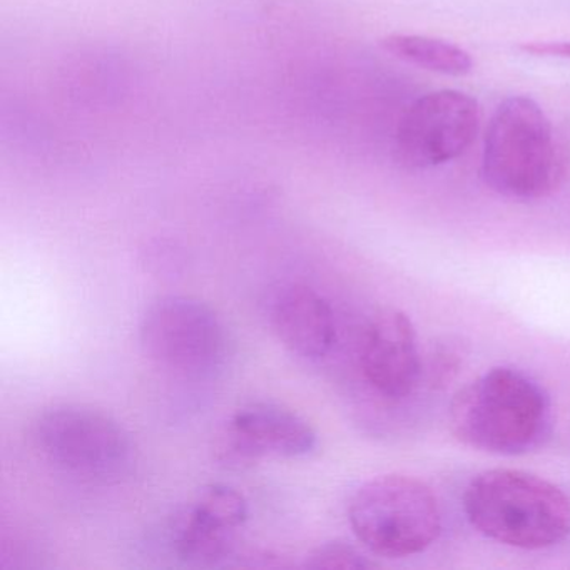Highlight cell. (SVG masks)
<instances>
[{
	"mask_svg": "<svg viewBox=\"0 0 570 570\" xmlns=\"http://www.w3.org/2000/svg\"><path fill=\"white\" fill-rule=\"evenodd\" d=\"M272 325L279 342L305 360H322L332 352L336 340L332 306L315 289L289 285L276 295Z\"/></svg>",
	"mask_w": 570,
	"mask_h": 570,
	"instance_id": "cell-10",
	"label": "cell"
},
{
	"mask_svg": "<svg viewBox=\"0 0 570 570\" xmlns=\"http://www.w3.org/2000/svg\"><path fill=\"white\" fill-rule=\"evenodd\" d=\"M482 178L497 195L537 202L559 185L556 136L543 109L527 96L500 102L487 129Z\"/></svg>",
	"mask_w": 570,
	"mask_h": 570,
	"instance_id": "cell-3",
	"label": "cell"
},
{
	"mask_svg": "<svg viewBox=\"0 0 570 570\" xmlns=\"http://www.w3.org/2000/svg\"><path fill=\"white\" fill-rule=\"evenodd\" d=\"M32 445L42 460L85 480L109 482L129 472L135 443L112 416L82 405H58L32 423Z\"/></svg>",
	"mask_w": 570,
	"mask_h": 570,
	"instance_id": "cell-5",
	"label": "cell"
},
{
	"mask_svg": "<svg viewBox=\"0 0 570 570\" xmlns=\"http://www.w3.org/2000/svg\"><path fill=\"white\" fill-rule=\"evenodd\" d=\"M520 51L532 56H546V58L570 59V42H525L519 46Z\"/></svg>",
	"mask_w": 570,
	"mask_h": 570,
	"instance_id": "cell-15",
	"label": "cell"
},
{
	"mask_svg": "<svg viewBox=\"0 0 570 570\" xmlns=\"http://www.w3.org/2000/svg\"><path fill=\"white\" fill-rule=\"evenodd\" d=\"M139 343L149 362L183 379H208L225 365L228 336L215 309L191 296L169 295L146 308Z\"/></svg>",
	"mask_w": 570,
	"mask_h": 570,
	"instance_id": "cell-6",
	"label": "cell"
},
{
	"mask_svg": "<svg viewBox=\"0 0 570 570\" xmlns=\"http://www.w3.org/2000/svg\"><path fill=\"white\" fill-rule=\"evenodd\" d=\"M383 51L400 61L445 76H465L473 59L465 49L443 39L416 35H390L380 41Z\"/></svg>",
	"mask_w": 570,
	"mask_h": 570,
	"instance_id": "cell-12",
	"label": "cell"
},
{
	"mask_svg": "<svg viewBox=\"0 0 570 570\" xmlns=\"http://www.w3.org/2000/svg\"><path fill=\"white\" fill-rule=\"evenodd\" d=\"M465 360V352L460 342L453 338H443L433 343L422 363V382L429 389L445 390L455 382Z\"/></svg>",
	"mask_w": 570,
	"mask_h": 570,
	"instance_id": "cell-13",
	"label": "cell"
},
{
	"mask_svg": "<svg viewBox=\"0 0 570 570\" xmlns=\"http://www.w3.org/2000/svg\"><path fill=\"white\" fill-rule=\"evenodd\" d=\"M449 420L453 435L470 449L523 455L550 435L552 403L532 376L499 366L455 393Z\"/></svg>",
	"mask_w": 570,
	"mask_h": 570,
	"instance_id": "cell-1",
	"label": "cell"
},
{
	"mask_svg": "<svg viewBox=\"0 0 570 570\" xmlns=\"http://www.w3.org/2000/svg\"><path fill=\"white\" fill-rule=\"evenodd\" d=\"M480 126L476 99L455 89L416 99L396 129L400 159L412 168L446 165L465 155Z\"/></svg>",
	"mask_w": 570,
	"mask_h": 570,
	"instance_id": "cell-7",
	"label": "cell"
},
{
	"mask_svg": "<svg viewBox=\"0 0 570 570\" xmlns=\"http://www.w3.org/2000/svg\"><path fill=\"white\" fill-rule=\"evenodd\" d=\"M313 426L293 410L276 403L258 402L233 415L216 445V455L232 469L252 466L263 455L296 459L316 446Z\"/></svg>",
	"mask_w": 570,
	"mask_h": 570,
	"instance_id": "cell-8",
	"label": "cell"
},
{
	"mask_svg": "<svg viewBox=\"0 0 570 570\" xmlns=\"http://www.w3.org/2000/svg\"><path fill=\"white\" fill-rule=\"evenodd\" d=\"M236 530L238 527L196 495L173 517L169 542L179 559L206 566L228 556Z\"/></svg>",
	"mask_w": 570,
	"mask_h": 570,
	"instance_id": "cell-11",
	"label": "cell"
},
{
	"mask_svg": "<svg viewBox=\"0 0 570 570\" xmlns=\"http://www.w3.org/2000/svg\"><path fill=\"white\" fill-rule=\"evenodd\" d=\"M356 539L380 557L425 552L442 532V510L429 485L409 475H380L363 483L348 505Z\"/></svg>",
	"mask_w": 570,
	"mask_h": 570,
	"instance_id": "cell-4",
	"label": "cell"
},
{
	"mask_svg": "<svg viewBox=\"0 0 570 570\" xmlns=\"http://www.w3.org/2000/svg\"><path fill=\"white\" fill-rule=\"evenodd\" d=\"M379 563L345 542H326L306 557L308 569H372Z\"/></svg>",
	"mask_w": 570,
	"mask_h": 570,
	"instance_id": "cell-14",
	"label": "cell"
},
{
	"mask_svg": "<svg viewBox=\"0 0 570 570\" xmlns=\"http://www.w3.org/2000/svg\"><path fill=\"white\" fill-rule=\"evenodd\" d=\"M422 363L412 320L395 308L376 313L360 353L368 385L385 399H406L422 383Z\"/></svg>",
	"mask_w": 570,
	"mask_h": 570,
	"instance_id": "cell-9",
	"label": "cell"
},
{
	"mask_svg": "<svg viewBox=\"0 0 570 570\" xmlns=\"http://www.w3.org/2000/svg\"><path fill=\"white\" fill-rule=\"evenodd\" d=\"M463 510L476 532L513 549H549L570 535L569 497L522 470L479 473L463 493Z\"/></svg>",
	"mask_w": 570,
	"mask_h": 570,
	"instance_id": "cell-2",
	"label": "cell"
}]
</instances>
